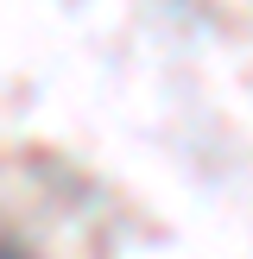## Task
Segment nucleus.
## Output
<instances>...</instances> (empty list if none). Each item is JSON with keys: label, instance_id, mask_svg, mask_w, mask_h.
<instances>
[{"label": "nucleus", "instance_id": "f257e3e1", "mask_svg": "<svg viewBox=\"0 0 253 259\" xmlns=\"http://www.w3.org/2000/svg\"><path fill=\"white\" fill-rule=\"evenodd\" d=\"M0 259H25V253H19V247H7V240H0Z\"/></svg>", "mask_w": 253, "mask_h": 259}]
</instances>
